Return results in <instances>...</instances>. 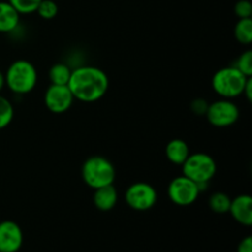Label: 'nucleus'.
I'll return each instance as SVG.
<instances>
[{"mask_svg":"<svg viewBox=\"0 0 252 252\" xmlns=\"http://www.w3.org/2000/svg\"><path fill=\"white\" fill-rule=\"evenodd\" d=\"M68 86L76 100L88 103L96 102L106 95L110 80L102 69L84 65L71 70Z\"/></svg>","mask_w":252,"mask_h":252,"instance_id":"nucleus-1","label":"nucleus"},{"mask_svg":"<svg viewBox=\"0 0 252 252\" xmlns=\"http://www.w3.org/2000/svg\"><path fill=\"white\" fill-rule=\"evenodd\" d=\"M5 75V85L10 91L17 95H26L31 93L37 84L36 66L29 61L19 59L11 63Z\"/></svg>","mask_w":252,"mask_h":252,"instance_id":"nucleus-2","label":"nucleus"},{"mask_svg":"<svg viewBox=\"0 0 252 252\" xmlns=\"http://www.w3.org/2000/svg\"><path fill=\"white\" fill-rule=\"evenodd\" d=\"M81 177L89 187L96 189L115 182L116 169L112 162L105 157L94 155L84 161Z\"/></svg>","mask_w":252,"mask_h":252,"instance_id":"nucleus-3","label":"nucleus"},{"mask_svg":"<svg viewBox=\"0 0 252 252\" xmlns=\"http://www.w3.org/2000/svg\"><path fill=\"white\" fill-rule=\"evenodd\" d=\"M249 78L250 76H246L235 66H225L214 74L212 86L219 96L231 100L243 95Z\"/></svg>","mask_w":252,"mask_h":252,"instance_id":"nucleus-4","label":"nucleus"},{"mask_svg":"<svg viewBox=\"0 0 252 252\" xmlns=\"http://www.w3.org/2000/svg\"><path fill=\"white\" fill-rule=\"evenodd\" d=\"M182 172L197 185L208 184L217 172V164L211 155L206 153H194L182 164Z\"/></svg>","mask_w":252,"mask_h":252,"instance_id":"nucleus-5","label":"nucleus"},{"mask_svg":"<svg viewBox=\"0 0 252 252\" xmlns=\"http://www.w3.org/2000/svg\"><path fill=\"white\" fill-rule=\"evenodd\" d=\"M240 111L238 106L229 98L214 101L209 103L206 117L212 126L217 128H226L234 126L239 120Z\"/></svg>","mask_w":252,"mask_h":252,"instance_id":"nucleus-6","label":"nucleus"},{"mask_svg":"<svg viewBox=\"0 0 252 252\" xmlns=\"http://www.w3.org/2000/svg\"><path fill=\"white\" fill-rule=\"evenodd\" d=\"M199 187L198 185L185 175L175 177L167 187V196L170 201L180 207H187L193 204L198 198Z\"/></svg>","mask_w":252,"mask_h":252,"instance_id":"nucleus-7","label":"nucleus"},{"mask_svg":"<svg viewBox=\"0 0 252 252\" xmlns=\"http://www.w3.org/2000/svg\"><path fill=\"white\" fill-rule=\"evenodd\" d=\"M157 189L147 182H135L126 191V202L134 211H149L157 204Z\"/></svg>","mask_w":252,"mask_h":252,"instance_id":"nucleus-8","label":"nucleus"},{"mask_svg":"<svg viewBox=\"0 0 252 252\" xmlns=\"http://www.w3.org/2000/svg\"><path fill=\"white\" fill-rule=\"evenodd\" d=\"M75 100L68 85H51L44 93V105L52 113H64Z\"/></svg>","mask_w":252,"mask_h":252,"instance_id":"nucleus-9","label":"nucleus"},{"mask_svg":"<svg viewBox=\"0 0 252 252\" xmlns=\"http://www.w3.org/2000/svg\"><path fill=\"white\" fill-rule=\"evenodd\" d=\"M24 243V234L16 221H0V252H17Z\"/></svg>","mask_w":252,"mask_h":252,"instance_id":"nucleus-10","label":"nucleus"},{"mask_svg":"<svg viewBox=\"0 0 252 252\" xmlns=\"http://www.w3.org/2000/svg\"><path fill=\"white\" fill-rule=\"evenodd\" d=\"M229 213L239 224L252 225V198L249 194H240L231 199Z\"/></svg>","mask_w":252,"mask_h":252,"instance_id":"nucleus-11","label":"nucleus"},{"mask_svg":"<svg viewBox=\"0 0 252 252\" xmlns=\"http://www.w3.org/2000/svg\"><path fill=\"white\" fill-rule=\"evenodd\" d=\"M94 204L96 208L101 212H108L115 208L118 201V192L116 187L112 185L100 187L95 189L93 197Z\"/></svg>","mask_w":252,"mask_h":252,"instance_id":"nucleus-12","label":"nucleus"},{"mask_svg":"<svg viewBox=\"0 0 252 252\" xmlns=\"http://www.w3.org/2000/svg\"><path fill=\"white\" fill-rule=\"evenodd\" d=\"M20 24V14L9 1H0V33L12 32Z\"/></svg>","mask_w":252,"mask_h":252,"instance_id":"nucleus-13","label":"nucleus"},{"mask_svg":"<svg viewBox=\"0 0 252 252\" xmlns=\"http://www.w3.org/2000/svg\"><path fill=\"white\" fill-rule=\"evenodd\" d=\"M165 154H166V158L170 162L175 165H182L185 160L189 158V148L185 140L176 138V139H172L167 143Z\"/></svg>","mask_w":252,"mask_h":252,"instance_id":"nucleus-14","label":"nucleus"},{"mask_svg":"<svg viewBox=\"0 0 252 252\" xmlns=\"http://www.w3.org/2000/svg\"><path fill=\"white\" fill-rule=\"evenodd\" d=\"M70 75V68L64 63L53 64L48 73L51 84H54V85H68Z\"/></svg>","mask_w":252,"mask_h":252,"instance_id":"nucleus-15","label":"nucleus"},{"mask_svg":"<svg viewBox=\"0 0 252 252\" xmlns=\"http://www.w3.org/2000/svg\"><path fill=\"white\" fill-rule=\"evenodd\" d=\"M230 203L231 198L224 192H216V193L209 197L208 201L209 208L218 214L228 213L229 208H230Z\"/></svg>","mask_w":252,"mask_h":252,"instance_id":"nucleus-16","label":"nucleus"},{"mask_svg":"<svg viewBox=\"0 0 252 252\" xmlns=\"http://www.w3.org/2000/svg\"><path fill=\"white\" fill-rule=\"evenodd\" d=\"M235 38L241 44H250L252 42V20L249 19H239L238 24L235 25Z\"/></svg>","mask_w":252,"mask_h":252,"instance_id":"nucleus-17","label":"nucleus"},{"mask_svg":"<svg viewBox=\"0 0 252 252\" xmlns=\"http://www.w3.org/2000/svg\"><path fill=\"white\" fill-rule=\"evenodd\" d=\"M14 120V106L6 97L0 95V130L6 128Z\"/></svg>","mask_w":252,"mask_h":252,"instance_id":"nucleus-18","label":"nucleus"},{"mask_svg":"<svg viewBox=\"0 0 252 252\" xmlns=\"http://www.w3.org/2000/svg\"><path fill=\"white\" fill-rule=\"evenodd\" d=\"M20 15H29L36 12L41 0H7Z\"/></svg>","mask_w":252,"mask_h":252,"instance_id":"nucleus-19","label":"nucleus"},{"mask_svg":"<svg viewBox=\"0 0 252 252\" xmlns=\"http://www.w3.org/2000/svg\"><path fill=\"white\" fill-rule=\"evenodd\" d=\"M36 12L42 19L52 20L58 14V5L53 0H41Z\"/></svg>","mask_w":252,"mask_h":252,"instance_id":"nucleus-20","label":"nucleus"},{"mask_svg":"<svg viewBox=\"0 0 252 252\" xmlns=\"http://www.w3.org/2000/svg\"><path fill=\"white\" fill-rule=\"evenodd\" d=\"M234 66L243 74H245L246 76H252V52L250 49L240 54Z\"/></svg>","mask_w":252,"mask_h":252,"instance_id":"nucleus-21","label":"nucleus"},{"mask_svg":"<svg viewBox=\"0 0 252 252\" xmlns=\"http://www.w3.org/2000/svg\"><path fill=\"white\" fill-rule=\"evenodd\" d=\"M235 14L239 19H249L252 15V5L249 0H239L235 5Z\"/></svg>","mask_w":252,"mask_h":252,"instance_id":"nucleus-22","label":"nucleus"},{"mask_svg":"<svg viewBox=\"0 0 252 252\" xmlns=\"http://www.w3.org/2000/svg\"><path fill=\"white\" fill-rule=\"evenodd\" d=\"M209 103L207 102L206 100H202V98H197L194 100L193 102L191 103V108L196 115L202 116V115H206L207 112V108H208Z\"/></svg>","mask_w":252,"mask_h":252,"instance_id":"nucleus-23","label":"nucleus"},{"mask_svg":"<svg viewBox=\"0 0 252 252\" xmlns=\"http://www.w3.org/2000/svg\"><path fill=\"white\" fill-rule=\"evenodd\" d=\"M238 252H252V238L251 236H246L245 239L239 243Z\"/></svg>","mask_w":252,"mask_h":252,"instance_id":"nucleus-24","label":"nucleus"},{"mask_svg":"<svg viewBox=\"0 0 252 252\" xmlns=\"http://www.w3.org/2000/svg\"><path fill=\"white\" fill-rule=\"evenodd\" d=\"M243 95H245L246 98H248L249 101L252 100V78H251V76H250V78H249L248 83H246L245 89H244Z\"/></svg>","mask_w":252,"mask_h":252,"instance_id":"nucleus-25","label":"nucleus"},{"mask_svg":"<svg viewBox=\"0 0 252 252\" xmlns=\"http://www.w3.org/2000/svg\"><path fill=\"white\" fill-rule=\"evenodd\" d=\"M4 86H5V75L1 73V70H0V91L2 90Z\"/></svg>","mask_w":252,"mask_h":252,"instance_id":"nucleus-26","label":"nucleus"}]
</instances>
